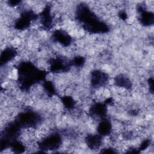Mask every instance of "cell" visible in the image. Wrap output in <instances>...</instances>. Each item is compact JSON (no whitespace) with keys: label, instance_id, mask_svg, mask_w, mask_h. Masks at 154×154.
<instances>
[{"label":"cell","instance_id":"cell-1","mask_svg":"<svg viewBox=\"0 0 154 154\" xmlns=\"http://www.w3.org/2000/svg\"><path fill=\"white\" fill-rule=\"evenodd\" d=\"M18 82L20 87L24 91L29 90L33 85L42 81H45L47 73L45 70L40 69L29 61L20 62L17 65Z\"/></svg>","mask_w":154,"mask_h":154},{"label":"cell","instance_id":"cell-2","mask_svg":"<svg viewBox=\"0 0 154 154\" xmlns=\"http://www.w3.org/2000/svg\"><path fill=\"white\" fill-rule=\"evenodd\" d=\"M62 145V137L57 132L50 134L37 142L38 149L43 151L58 150L61 149Z\"/></svg>","mask_w":154,"mask_h":154},{"label":"cell","instance_id":"cell-3","mask_svg":"<svg viewBox=\"0 0 154 154\" xmlns=\"http://www.w3.org/2000/svg\"><path fill=\"white\" fill-rule=\"evenodd\" d=\"M109 76L107 73L101 70L96 69L91 72L90 75V84L92 88L99 90L107 85Z\"/></svg>","mask_w":154,"mask_h":154},{"label":"cell","instance_id":"cell-4","mask_svg":"<svg viewBox=\"0 0 154 154\" xmlns=\"http://www.w3.org/2000/svg\"><path fill=\"white\" fill-rule=\"evenodd\" d=\"M52 38L55 42L61 46L67 48L73 43V38L70 34L65 29H56L52 34Z\"/></svg>","mask_w":154,"mask_h":154},{"label":"cell","instance_id":"cell-5","mask_svg":"<svg viewBox=\"0 0 154 154\" xmlns=\"http://www.w3.org/2000/svg\"><path fill=\"white\" fill-rule=\"evenodd\" d=\"M108 109L106 104L100 102L93 103L88 109L89 116L93 120H102L106 117Z\"/></svg>","mask_w":154,"mask_h":154},{"label":"cell","instance_id":"cell-6","mask_svg":"<svg viewBox=\"0 0 154 154\" xmlns=\"http://www.w3.org/2000/svg\"><path fill=\"white\" fill-rule=\"evenodd\" d=\"M137 10L138 13V20L141 25L144 26L153 25L154 21L153 13L151 11L147 10L145 4L138 5Z\"/></svg>","mask_w":154,"mask_h":154},{"label":"cell","instance_id":"cell-7","mask_svg":"<svg viewBox=\"0 0 154 154\" xmlns=\"http://www.w3.org/2000/svg\"><path fill=\"white\" fill-rule=\"evenodd\" d=\"M85 143L91 150H99L103 143V137L98 134H90L85 136Z\"/></svg>","mask_w":154,"mask_h":154},{"label":"cell","instance_id":"cell-8","mask_svg":"<svg viewBox=\"0 0 154 154\" xmlns=\"http://www.w3.org/2000/svg\"><path fill=\"white\" fill-rule=\"evenodd\" d=\"M96 130L97 134L103 137L110 136L114 130L113 125L111 120L106 117L100 120L97 126Z\"/></svg>","mask_w":154,"mask_h":154},{"label":"cell","instance_id":"cell-9","mask_svg":"<svg viewBox=\"0 0 154 154\" xmlns=\"http://www.w3.org/2000/svg\"><path fill=\"white\" fill-rule=\"evenodd\" d=\"M17 50L14 46H7L1 52V66L8 64L13 60L17 55Z\"/></svg>","mask_w":154,"mask_h":154},{"label":"cell","instance_id":"cell-10","mask_svg":"<svg viewBox=\"0 0 154 154\" xmlns=\"http://www.w3.org/2000/svg\"><path fill=\"white\" fill-rule=\"evenodd\" d=\"M114 84L116 87L125 90H131L132 88V82L130 78L128 76L122 73L117 75L115 77Z\"/></svg>","mask_w":154,"mask_h":154},{"label":"cell","instance_id":"cell-11","mask_svg":"<svg viewBox=\"0 0 154 154\" xmlns=\"http://www.w3.org/2000/svg\"><path fill=\"white\" fill-rule=\"evenodd\" d=\"M61 101L63 106L67 109H73L76 105V101L73 97L68 94H64L61 96Z\"/></svg>","mask_w":154,"mask_h":154},{"label":"cell","instance_id":"cell-12","mask_svg":"<svg viewBox=\"0 0 154 154\" xmlns=\"http://www.w3.org/2000/svg\"><path fill=\"white\" fill-rule=\"evenodd\" d=\"M71 63L76 68H81L85 63V58L82 55H76L71 60Z\"/></svg>","mask_w":154,"mask_h":154}]
</instances>
